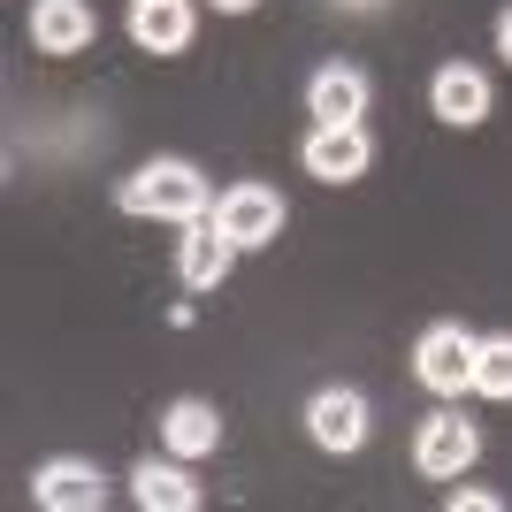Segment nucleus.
<instances>
[{
  "instance_id": "15",
  "label": "nucleus",
  "mask_w": 512,
  "mask_h": 512,
  "mask_svg": "<svg viewBox=\"0 0 512 512\" xmlns=\"http://www.w3.org/2000/svg\"><path fill=\"white\" fill-rule=\"evenodd\" d=\"M474 390H482V398H512V337L474 344Z\"/></svg>"
},
{
  "instance_id": "16",
  "label": "nucleus",
  "mask_w": 512,
  "mask_h": 512,
  "mask_svg": "<svg viewBox=\"0 0 512 512\" xmlns=\"http://www.w3.org/2000/svg\"><path fill=\"white\" fill-rule=\"evenodd\" d=\"M444 505H451V512H497L505 497H497V490H474V482H451V490H444Z\"/></svg>"
},
{
  "instance_id": "7",
  "label": "nucleus",
  "mask_w": 512,
  "mask_h": 512,
  "mask_svg": "<svg viewBox=\"0 0 512 512\" xmlns=\"http://www.w3.org/2000/svg\"><path fill=\"white\" fill-rule=\"evenodd\" d=\"M306 436L321 451H360L367 444V398L360 390H314V406H306Z\"/></svg>"
},
{
  "instance_id": "1",
  "label": "nucleus",
  "mask_w": 512,
  "mask_h": 512,
  "mask_svg": "<svg viewBox=\"0 0 512 512\" xmlns=\"http://www.w3.org/2000/svg\"><path fill=\"white\" fill-rule=\"evenodd\" d=\"M115 207L123 214H153V222H199L207 214V176L192 161H146L115 184Z\"/></svg>"
},
{
  "instance_id": "8",
  "label": "nucleus",
  "mask_w": 512,
  "mask_h": 512,
  "mask_svg": "<svg viewBox=\"0 0 512 512\" xmlns=\"http://www.w3.org/2000/svg\"><path fill=\"white\" fill-rule=\"evenodd\" d=\"M92 39H100L92 0H31V46L39 54H85Z\"/></svg>"
},
{
  "instance_id": "12",
  "label": "nucleus",
  "mask_w": 512,
  "mask_h": 512,
  "mask_svg": "<svg viewBox=\"0 0 512 512\" xmlns=\"http://www.w3.org/2000/svg\"><path fill=\"white\" fill-rule=\"evenodd\" d=\"M306 115H314V123H360V115H367V77H360V69H344V62L314 69Z\"/></svg>"
},
{
  "instance_id": "10",
  "label": "nucleus",
  "mask_w": 512,
  "mask_h": 512,
  "mask_svg": "<svg viewBox=\"0 0 512 512\" xmlns=\"http://www.w3.org/2000/svg\"><path fill=\"white\" fill-rule=\"evenodd\" d=\"M230 260H237V237L222 230V222H184V245H176V276L192 283V291H214V283L230 276Z\"/></svg>"
},
{
  "instance_id": "4",
  "label": "nucleus",
  "mask_w": 512,
  "mask_h": 512,
  "mask_svg": "<svg viewBox=\"0 0 512 512\" xmlns=\"http://www.w3.org/2000/svg\"><path fill=\"white\" fill-rule=\"evenodd\" d=\"M474 451H482V428H474L467 413H436V421H421V436H413V467H421L428 482H459V474L474 467Z\"/></svg>"
},
{
  "instance_id": "2",
  "label": "nucleus",
  "mask_w": 512,
  "mask_h": 512,
  "mask_svg": "<svg viewBox=\"0 0 512 512\" xmlns=\"http://www.w3.org/2000/svg\"><path fill=\"white\" fill-rule=\"evenodd\" d=\"M474 329H459V321H436L421 344H413V375H421V390H436V398H459V390H474Z\"/></svg>"
},
{
  "instance_id": "13",
  "label": "nucleus",
  "mask_w": 512,
  "mask_h": 512,
  "mask_svg": "<svg viewBox=\"0 0 512 512\" xmlns=\"http://www.w3.org/2000/svg\"><path fill=\"white\" fill-rule=\"evenodd\" d=\"M161 436H169L176 459H207V451L222 444V413H214L207 398H176V406L161 413Z\"/></svg>"
},
{
  "instance_id": "3",
  "label": "nucleus",
  "mask_w": 512,
  "mask_h": 512,
  "mask_svg": "<svg viewBox=\"0 0 512 512\" xmlns=\"http://www.w3.org/2000/svg\"><path fill=\"white\" fill-rule=\"evenodd\" d=\"M299 161H306L314 184H360L367 161H375V146H367L360 123H314V130H306V146H299Z\"/></svg>"
},
{
  "instance_id": "5",
  "label": "nucleus",
  "mask_w": 512,
  "mask_h": 512,
  "mask_svg": "<svg viewBox=\"0 0 512 512\" xmlns=\"http://www.w3.org/2000/svg\"><path fill=\"white\" fill-rule=\"evenodd\" d=\"M214 222L237 237V253H253V245H276L283 230V199L268 184H230V192L214 199Z\"/></svg>"
},
{
  "instance_id": "9",
  "label": "nucleus",
  "mask_w": 512,
  "mask_h": 512,
  "mask_svg": "<svg viewBox=\"0 0 512 512\" xmlns=\"http://www.w3.org/2000/svg\"><path fill=\"white\" fill-rule=\"evenodd\" d=\"M428 107H436V123H451V130L490 123V77L467 69V62H444V69H436V85H428Z\"/></svg>"
},
{
  "instance_id": "18",
  "label": "nucleus",
  "mask_w": 512,
  "mask_h": 512,
  "mask_svg": "<svg viewBox=\"0 0 512 512\" xmlns=\"http://www.w3.org/2000/svg\"><path fill=\"white\" fill-rule=\"evenodd\" d=\"M260 0H214V16H253Z\"/></svg>"
},
{
  "instance_id": "11",
  "label": "nucleus",
  "mask_w": 512,
  "mask_h": 512,
  "mask_svg": "<svg viewBox=\"0 0 512 512\" xmlns=\"http://www.w3.org/2000/svg\"><path fill=\"white\" fill-rule=\"evenodd\" d=\"M130 39L146 54H184L192 46V0H130Z\"/></svg>"
},
{
  "instance_id": "17",
  "label": "nucleus",
  "mask_w": 512,
  "mask_h": 512,
  "mask_svg": "<svg viewBox=\"0 0 512 512\" xmlns=\"http://www.w3.org/2000/svg\"><path fill=\"white\" fill-rule=\"evenodd\" d=\"M497 54H505V62H512V8H505V16H497Z\"/></svg>"
},
{
  "instance_id": "14",
  "label": "nucleus",
  "mask_w": 512,
  "mask_h": 512,
  "mask_svg": "<svg viewBox=\"0 0 512 512\" xmlns=\"http://www.w3.org/2000/svg\"><path fill=\"white\" fill-rule=\"evenodd\" d=\"M130 497L146 512H199V482L176 467V459H146V467L130 474Z\"/></svg>"
},
{
  "instance_id": "6",
  "label": "nucleus",
  "mask_w": 512,
  "mask_h": 512,
  "mask_svg": "<svg viewBox=\"0 0 512 512\" xmlns=\"http://www.w3.org/2000/svg\"><path fill=\"white\" fill-rule=\"evenodd\" d=\"M31 497H39L46 512H100L107 505V482L92 459H46L39 474H31Z\"/></svg>"
}]
</instances>
